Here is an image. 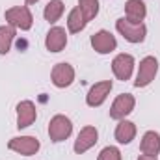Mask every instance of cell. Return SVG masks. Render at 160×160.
Masks as SVG:
<instances>
[{
	"label": "cell",
	"mask_w": 160,
	"mask_h": 160,
	"mask_svg": "<svg viewBox=\"0 0 160 160\" xmlns=\"http://www.w3.org/2000/svg\"><path fill=\"white\" fill-rule=\"evenodd\" d=\"M116 28H118V32L128 43H142V41L145 39V34H147V28H145L143 22L134 24V22H130L127 19H118Z\"/></svg>",
	"instance_id": "obj_1"
},
{
	"label": "cell",
	"mask_w": 160,
	"mask_h": 160,
	"mask_svg": "<svg viewBox=\"0 0 160 160\" xmlns=\"http://www.w3.org/2000/svg\"><path fill=\"white\" fill-rule=\"evenodd\" d=\"M38 118L36 104L32 101H22L17 104V128H26L30 127Z\"/></svg>",
	"instance_id": "obj_12"
},
{
	"label": "cell",
	"mask_w": 160,
	"mask_h": 160,
	"mask_svg": "<svg viewBox=\"0 0 160 160\" xmlns=\"http://www.w3.org/2000/svg\"><path fill=\"white\" fill-rule=\"evenodd\" d=\"M65 45H67V34H65V28L54 26V28L48 30L47 39H45V47H47V50H50V52H60Z\"/></svg>",
	"instance_id": "obj_13"
},
{
	"label": "cell",
	"mask_w": 160,
	"mask_h": 160,
	"mask_svg": "<svg viewBox=\"0 0 160 160\" xmlns=\"http://www.w3.org/2000/svg\"><path fill=\"white\" fill-rule=\"evenodd\" d=\"M63 13V2L62 0H50L47 6H45V11H43V17L45 21H48L50 24L56 22Z\"/></svg>",
	"instance_id": "obj_17"
},
{
	"label": "cell",
	"mask_w": 160,
	"mask_h": 160,
	"mask_svg": "<svg viewBox=\"0 0 160 160\" xmlns=\"http://www.w3.org/2000/svg\"><path fill=\"white\" fill-rule=\"evenodd\" d=\"M125 13H127V21H130L134 24H140L147 15V8L142 0H127Z\"/></svg>",
	"instance_id": "obj_14"
},
{
	"label": "cell",
	"mask_w": 160,
	"mask_h": 160,
	"mask_svg": "<svg viewBox=\"0 0 160 160\" xmlns=\"http://www.w3.org/2000/svg\"><path fill=\"white\" fill-rule=\"evenodd\" d=\"M97 160H121V153L118 147H104L99 153V158Z\"/></svg>",
	"instance_id": "obj_21"
},
{
	"label": "cell",
	"mask_w": 160,
	"mask_h": 160,
	"mask_svg": "<svg viewBox=\"0 0 160 160\" xmlns=\"http://www.w3.org/2000/svg\"><path fill=\"white\" fill-rule=\"evenodd\" d=\"M78 8L82 11V15H84V19H86V22H88V21L97 17V13H99V0H78Z\"/></svg>",
	"instance_id": "obj_20"
},
{
	"label": "cell",
	"mask_w": 160,
	"mask_h": 160,
	"mask_svg": "<svg viewBox=\"0 0 160 160\" xmlns=\"http://www.w3.org/2000/svg\"><path fill=\"white\" fill-rule=\"evenodd\" d=\"M8 147L19 155H24V157H32L39 151V140L34 138V136H21V138H11Z\"/></svg>",
	"instance_id": "obj_5"
},
{
	"label": "cell",
	"mask_w": 160,
	"mask_h": 160,
	"mask_svg": "<svg viewBox=\"0 0 160 160\" xmlns=\"http://www.w3.org/2000/svg\"><path fill=\"white\" fill-rule=\"evenodd\" d=\"M112 91V80H102V82H97L95 86H91L88 97H86V102L88 106H101L106 97L110 95Z\"/></svg>",
	"instance_id": "obj_9"
},
{
	"label": "cell",
	"mask_w": 160,
	"mask_h": 160,
	"mask_svg": "<svg viewBox=\"0 0 160 160\" xmlns=\"http://www.w3.org/2000/svg\"><path fill=\"white\" fill-rule=\"evenodd\" d=\"M6 21L13 28L30 30L32 28V22H34V17H32L30 9L26 6H15V8H9L6 11Z\"/></svg>",
	"instance_id": "obj_2"
},
{
	"label": "cell",
	"mask_w": 160,
	"mask_h": 160,
	"mask_svg": "<svg viewBox=\"0 0 160 160\" xmlns=\"http://www.w3.org/2000/svg\"><path fill=\"white\" fill-rule=\"evenodd\" d=\"M84 26H86V19H84L80 8L77 6V8L71 9V13H69V17H67V28H69V32L77 34L80 30H84Z\"/></svg>",
	"instance_id": "obj_18"
},
{
	"label": "cell",
	"mask_w": 160,
	"mask_h": 160,
	"mask_svg": "<svg viewBox=\"0 0 160 160\" xmlns=\"http://www.w3.org/2000/svg\"><path fill=\"white\" fill-rule=\"evenodd\" d=\"M50 78H52V84L56 88H67L73 84L75 80V69L73 65L62 62V63H56L52 67V73H50Z\"/></svg>",
	"instance_id": "obj_7"
},
{
	"label": "cell",
	"mask_w": 160,
	"mask_h": 160,
	"mask_svg": "<svg viewBox=\"0 0 160 160\" xmlns=\"http://www.w3.org/2000/svg\"><path fill=\"white\" fill-rule=\"evenodd\" d=\"M13 38H15V28L13 26H0V54L9 52Z\"/></svg>",
	"instance_id": "obj_19"
},
{
	"label": "cell",
	"mask_w": 160,
	"mask_h": 160,
	"mask_svg": "<svg viewBox=\"0 0 160 160\" xmlns=\"http://www.w3.org/2000/svg\"><path fill=\"white\" fill-rule=\"evenodd\" d=\"M157 73H158V62H157V58H155V56L143 58V60L140 62V69H138V77L134 80V86H136V88H145V86H149V84L155 80Z\"/></svg>",
	"instance_id": "obj_3"
},
{
	"label": "cell",
	"mask_w": 160,
	"mask_h": 160,
	"mask_svg": "<svg viewBox=\"0 0 160 160\" xmlns=\"http://www.w3.org/2000/svg\"><path fill=\"white\" fill-rule=\"evenodd\" d=\"M138 160H158L157 157H149V155H142V157H138Z\"/></svg>",
	"instance_id": "obj_22"
},
{
	"label": "cell",
	"mask_w": 160,
	"mask_h": 160,
	"mask_svg": "<svg viewBox=\"0 0 160 160\" xmlns=\"http://www.w3.org/2000/svg\"><path fill=\"white\" fill-rule=\"evenodd\" d=\"M71 132H73V123L69 118H65L62 114L54 116L48 123V136L52 142H63L65 138L71 136Z\"/></svg>",
	"instance_id": "obj_4"
},
{
	"label": "cell",
	"mask_w": 160,
	"mask_h": 160,
	"mask_svg": "<svg viewBox=\"0 0 160 160\" xmlns=\"http://www.w3.org/2000/svg\"><path fill=\"white\" fill-rule=\"evenodd\" d=\"M136 136V125L132 121L121 119L119 125L116 127V140L119 143H130Z\"/></svg>",
	"instance_id": "obj_16"
},
{
	"label": "cell",
	"mask_w": 160,
	"mask_h": 160,
	"mask_svg": "<svg viewBox=\"0 0 160 160\" xmlns=\"http://www.w3.org/2000/svg\"><path fill=\"white\" fill-rule=\"evenodd\" d=\"M134 104H136V101L130 93H121V95H118V99L114 101V104L110 108V118L119 121L125 119L134 110Z\"/></svg>",
	"instance_id": "obj_6"
},
{
	"label": "cell",
	"mask_w": 160,
	"mask_h": 160,
	"mask_svg": "<svg viewBox=\"0 0 160 160\" xmlns=\"http://www.w3.org/2000/svg\"><path fill=\"white\" fill-rule=\"evenodd\" d=\"M91 47H93L99 54H108V52L116 50L118 41H116V38H114L110 32H106V30H99L97 34L91 36Z\"/></svg>",
	"instance_id": "obj_11"
},
{
	"label": "cell",
	"mask_w": 160,
	"mask_h": 160,
	"mask_svg": "<svg viewBox=\"0 0 160 160\" xmlns=\"http://www.w3.org/2000/svg\"><path fill=\"white\" fill-rule=\"evenodd\" d=\"M112 71L118 80H128L134 71V58L130 54H118L112 62Z\"/></svg>",
	"instance_id": "obj_8"
},
{
	"label": "cell",
	"mask_w": 160,
	"mask_h": 160,
	"mask_svg": "<svg viewBox=\"0 0 160 160\" xmlns=\"http://www.w3.org/2000/svg\"><path fill=\"white\" fill-rule=\"evenodd\" d=\"M36 2H39V0H26V4H36Z\"/></svg>",
	"instance_id": "obj_23"
},
{
	"label": "cell",
	"mask_w": 160,
	"mask_h": 160,
	"mask_svg": "<svg viewBox=\"0 0 160 160\" xmlns=\"http://www.w3.org/2000/svg\"><path fill=\"white\" fill-rule=\"evenodd\" d=\"M140 149L143 155H149V157H157L160 153V134L155 130H149L143 134L142 138V143H140Z\"/></svg>",
	"instance_id": "obj_15"
},
{
	"label": "cell",
	"mask_w": 160,
	"mask_h": 160,
	"mask_svg": "<svg viewBox=\"0 0 160 160\" xmlns=\"http://www.w3.org/2000/svg\"><path fill=\"white\" fill-rule=\"evenodd\" d=\"M97 138H99V132H97L95 127H84V128L78 132V136H77V142H75V153L82 155V153L89 151V149L97 143Z\"/></svg>",
	"instance_id": "obj_10"
}]
</instances>
